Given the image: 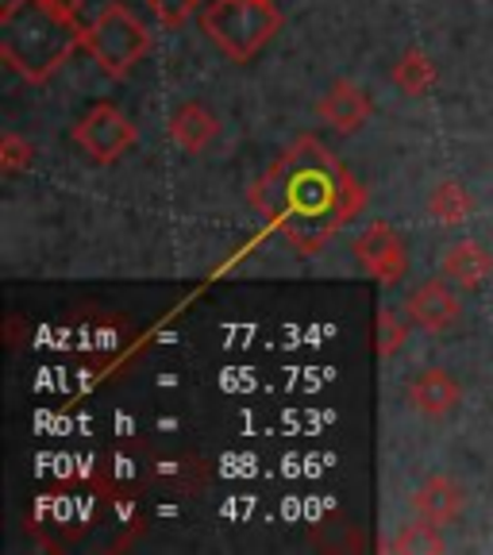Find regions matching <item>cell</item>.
Here are the masks:
<instances>
[{
    "label": "cell",
    "mask_w": 493,
    "mask_h": 555,
    "mask_svg": "<svg viewBox=\"0 0 493 555\" xmlns=\"http://www.w3.org/2000/svg\"><path fill=\"white\" fill-rule=\"evenodd\" d=\"M31 163H35V147L27 143L24 135L9 131V135L0 139V170H4V173H20V170H27Z\"/></svg>",
    "instance_id": "cell-18"
},
{
    "label": "cell",
    "mask_w": 493,
    "mask_h": 555,
    "mask_svg": "<svg viewBox=\"0 0 493 555\" xmlns=\"http://www.w3.org/2000/svg\"><path fill=\"white\" fill-rule=\"evenodd\" d=\"M393 81L401 86V93L408 96H425L428 89L436 86V66L432 59H428L420 47H405L398 59V66H393Z\"/></svg>",
    "instance_id": "cell-14"
},
{
    "label": "cell",
    "mask_w": 493,
    "mask_h": 555,
    "mask_svg": "<svg viewBox=\"0 0 493 555\" xmlns=\"http://www.w3.org/2000/svg\"><path fill=\"white\" fill-rule=\"evenodd\" d=\"M440 274L447 278V282H455L459 289H467V294H475V289H482L485 282H490L493 255L485 251V243H478V240H455L447 251H443Z\"/></svg>",
    "instance_id": "cell-11"
},
{
    "label": "cell",
    "mask_w": 493,
    "mask_h": 555,
    "mask_svg": "<svg viewBox=\"0 0 493 555\" xmlns=\"http://www.w3.org/2000/svg\"><path fill=\"white\" fill-rule=\"evenodd\" d=\"M428 217L443 228H455L475 217V197L459 182H440L432 190V197H428Z\"/></svg>",
    "instance_id": "cell-13"
},
{
    "label": "cell",
    "mask_w": 493,
    "mask_h": 555,
    "mask_svg": "<svg viewBox=\"0 0 493 555\" xmlns=\"http://www.w3.org/2000/svg\"><path fill=\"white\" fill-rule=\"evenodd\" d=\"M217 131H220V120L208 113L200 101L178 104V113L170 116V139L182 151H190V155H200V151L217 139Z\"/></svg>",
    "instance_id": "cell-12"
},
{
    "label": "cell",
    "mask_w": 493,
    "mask_h": 555,
    "mask_svg": "<svg viewBox=\"0 0 493 555\" xmlns=\"http://www.w3.org/2000/svg\"><path fill=\"white\" fill-rule=\"evenodd\" d=\"M200 27L232 62H251L282 31V12L274 0H212L200 9Z\"/></svg>",
    "instance_id": "cell-3"
},
{
    "label": "cell",
    "mask_w": 493,
    "mask_h": 555,
    "mask_svg": "<svg viewBox=\"0 0 493 555\" xmlns=\"http://www.w3.org/2000/svg\"><path fill=\"white\" fill-rule=\"evenodd\" d=\"M86 51L108 78H128L131 66L151 51V35L128 4L108 0L101 9V16L89 24Z\"/></svg>",
    "instance_id": "cell-4"
},
{
    "label": "cell",
    "mask_w": 493,
    "mask_h": 555,
    "mask_svg": "<svg viewBox=\"0 0 493 555\" xmlns=\"http://www.w3.org/2000/svg\"><path fill=\"white\" fill-rule=\"evenodd\" d=\"M277 232L286 235L289 243H294L297 255H321V247L332 240V235L339 232V228H332L328 220H301V217H289L282 220V228Z\"/></svg>",
    "instance_id": "cell-16"
},
{
    "label": "cell",
    "mask_w": 493,
    "mask_h": 555,
    "mask_svg": "<svg viewBox=\"0 0 493 555\" xmlns=\"http://www.w3.org/2000/svg\"><path fill=\"white\" fill-rule=\"evenodd\" d=\"M247 201L274 228H282V220L289 217L328 220L332 228H343L366 205V190L321 139L297 135L270 163V170L255 178Z\"/></svg>",
    "instance_id": "cell-1"
},
{
    "label": "cell",
    "mask_w": 493,
    "mask_h": 555,
    "mask_svg": "<svg viewBox=\"0 0 493 555\" xmlns=\"http://www.w3.org/2000/svg\"><path fill=\"white\" fill-rule=\"evenodd\" d=\"M74 143H78L86 158H93L101 166H113L116 158H124L139 143V128L116 104L101 101L74 124Z\"/></svg>",
    "instance_id": "cell-5"
},
{
    "label": "cell",
    "mask_w": 493,
    "mask_h": 555,
    "mask_svg": "<svg viewBox=\"0 0 493 555\" xmlns=\"http://www.w3.org/2000/svg\"><path fill=\"white\" fill-rule=\"evenodd\" d=\"M459 312H463V301H459V294L447 286V278H428V282H420L405 301V317L420 332H428V336H443L447 328H455Z\"/></svg>",
    "instance_id": "cell-7"
},
{
    "label": "cell",
    "mask_w": 493,
    "mask_h": 555,
    "mask_svg": "<svg viewBox=\"0 0 493 555\" xmlns=\"http://www.w3.org/2000/svg\"><path fill=\"white\" fill-rule=\"evenodd\" d=\"M351 251H355L359 267H363L366 274L378 282V286H398L401 278H405V270H408L405 240H401L390 224H381V220L366 224L363 232L355 235Z\"/></svg>",
    "instance_id": "cell-6"
},
{
    "label": "cell",
    "mask_w": 493,
    "mask_h": 555,
    "mask_svg": "<svg viewBox=\"0 0 493 555\" xmlns=\"http://www.w3.org/2000/svg\"><path fill=\"white\" fill-rule=\"evenodd\" d=\"M81 0H9L0 12V59L24 81L43 86L86 47Z\"/></svg>",
    "instance_id": "cell-2"
},
{
    "label": "cell",
    "mask_w": 493,
    "mask_h": 555,
    "mask_svg": "<svg viewBox=\"0 0 493 555\" xmlns=\"http://www.w3.org/2000/svg\"><path fill=\"white\" fill-rule=\"evenodd\" d=\"M147 4H151V12H155L158 24L170 27V31H173V27H182L185 20H190L193 12H197L200 0H147Z\"/></svg>",
    "instance_id": "cell-19"
},
{
    "label": "cell",
    "mask_w": 493,
    "mask_h": 555,
    "mask_svg": "<svg viewBox=\"0 0 493 555\" xmlns=\"http://www.w3.org/2000/svg\"><path fill=\"white\" fill-rule=\"evenodd\" d=\"M408 324L405 317H398V309L381 305L378 309V324H374V344H378V359H393L401 347L408 344Z\"/></svg>",
    "instance_id": "cell-17"
},
{
    "label": "cell",
    "mask_w": 493,
    "mask_h": 555,
    "mask_svg": "<svg viewBox=\"0 0 493 555\" xmlns=\"http://www.w3.org/2000/svg\"><path fill=\"white\" fill-rule=\"evenodd\" d=\"M386 547L401 555H432V552H447V540L440 537V525H428V520L416 517L413 525H401L398 537Z\"/></svg>",
    "instance_id": "cell-15"
},
{
    "label": "cell",
    "mask_w": 493,
    "mask_h": 555,
    "mask_svg": "<svg viewBox=\"0 0 493 555\" xmlns=\"http://www.w3.org/2000/svg\"><path fill=\"white\" fill-rule=\"evenodd\" d=\"M405 398H408V405L416 409L420 416H447V413H455L459 409V401H463V386L455 378H451L443 366H425V371L416 374L413 382L405 386Z\"/></svg>",
    "instance_id": "cell-9"
},
{
    "label": "cell",
    "mask_w": 493,
    "mask_h": 555,
    "mask_svg": "<svg viewBox=\"0 0 493 555\" xmlns=\"http://www.w3.org/2000/svg\"><path fill=\"white\" fill-rule=\"evenodd\" d=\"M371 113H374L371 96H366V89L351 78L332 81L328 93L316 101V116H321L328 128L343 131V135H351V131L363 128V124L371 120Z\"/></svg>",
    "instance_id": "cell-8"
},
{
    "label": "cell",
    "mask_w": 493,
    "mask_h": 555,
    "mask_svg": "<svg viewBox=\"0 0 493 555\" xmlns=\"http://www.w3.org/2000/svg\"><path fill=\"white\" fill-rule=\"evenodd\" d=\"M413 513L428 525H451V520L459 517L467 509V494H463V486L447 475H428L425 482L416 486L413 498H408Z\"/></svg>",
    "instance_id": "cell-10"
}]
</instances>
